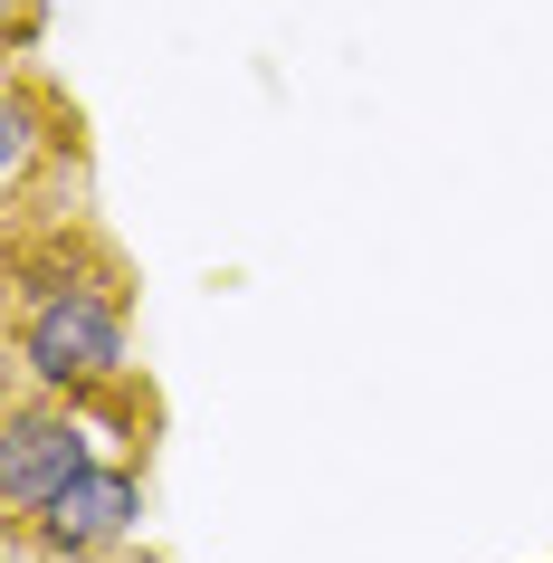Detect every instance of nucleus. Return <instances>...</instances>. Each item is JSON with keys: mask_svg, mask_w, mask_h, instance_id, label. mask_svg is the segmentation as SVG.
<instances>
[{"mask_svg": "<svg viewBox=\"0 0 553 563\" xmlns=\"http://www.w3.org/2000/svg\"><path fill=\"white\" fill-rule=\"evenodd\" d=\"M134 373V334H124V287L115 267H87L77 239H58V258H20V383L96 401Z\"/></svg>", "mask_w": 553, "mask_h": 563, "instance_id": "nucleus-1", "label": "nucleus"}, {"mask_svg": "<svg viewBox=\"0 0 553 563\" xmlns=\"http://www.w3.org/2000/svg\"><path fill=\"white\" fill-rule=\"evenodd\" d=\"M87 440H96V430H87V401H67V391H30V401H10V420H0V506H10V516H38L77 468H96Z\"/></svg>", "mask_w": 553, "mask_h": 563, "instance_id": "nucleus-2", "label": "nucleus"}, {"mask_svg": "<svg viewBox=\"0 0 553 563\" xmlns=\"http://www.w3.org/2000/svg\"><path fill=\"white\" fill-rule=\"evenodd\" d=\"M134 516H144L134 468H106V459H96V468H77L38 516H20V544H38V554H58V563H96V554H115L124 534H134Z\"/></svg>", "mask_w": 553, "mask_h": 563, "instance_id": "nucleus-3", "label": "nucleus"}, {"mask_svg": "<svg viewBox=\"0 0 553 563\" xmlns=\"http://www.w3.org/2000/svg\"><path fill=\"white\" fill-rule=\"evenodd\" d=\"M30 153H38V87L20 77L10 106H0V181L10 191H30Z\"/></svg>", "mask_w": 553, "mask_h": 563, "instance_id": "nucleus-4", "label": "nucleus"}]
</instances>
